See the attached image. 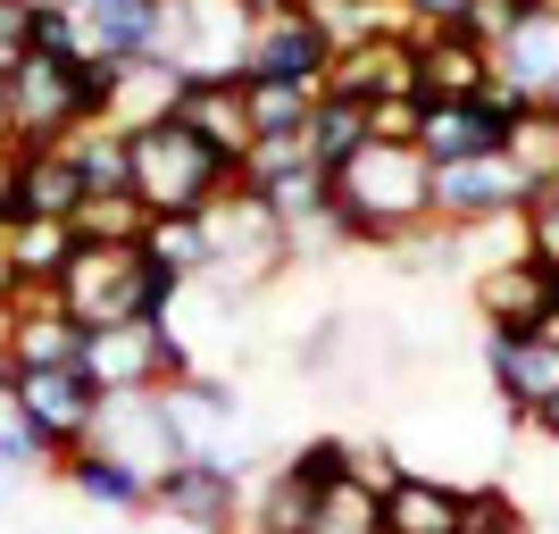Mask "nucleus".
Returning <instances> with one entry per match:
<instances>
[{
	"label": "nucleus",
	"instance_id": "obj_1",
	"mask_svg": "<svg viewBox=\"0 0 559 534\" xmlns=\"http://www.w3.org/2000/svg\"><path fill=\"white\" fill-rule=\"evenodd\" d=\"M435 226V167L418 142H368L334 167V234L343 251H384L393 259L409 234Z\"/></svg>",
	"mask_w": 559,
	"mask_h": 534
},
{
	"label": "nucleus",
	"instance_id": "obj_2",
	"mask_svg": "<svg viewBox=\"0 0 559 534\" xmlns=\"http://www.w3.org/2000/svg\"><path fill=\"white\" fill-rule=\"evenodd\" d=\"M126 159H134V201L151 217H201L210 201H226V192L242 185V167H226L185 117L134 126V134H126Z\"/></svg>",
	"mask_w": 559,
	"mask_h": 534
},
{
	"label": "nucleus",
	"instance_id": "obj_3",
	"mask_svg": "<svg viewBox=\"0 0 559 534\" xmlns=\"http://www.w3.org/2000/svg\"><path fill=\"white\" fill-rule=\"evenodd\" d=\"M251 9L242 0H159L151 25V59L185 75V84H242L251 68Z\"/></svg>",
	"mask_w": 559,
	"mask_h": 534
},
{
	"label": "nucleus",
	"instance_id": "obj_4",
	"mask_svg": "<svg viewBox=\"0 0 559 534\" xmlns=\"http://www.w3.org/2000/svg\"><path fill=\"white\" fill-rule=\"evenodd\" d=\"M201 226H210V293H217V301H251V293H267V284L293 268L284 226L259 210L242 185H234L226 201H210V210H201Z\"/></svg>",
	"mask_w": 559,
	"mask_h": 534
},
{
	"label": "nucleus",
	"instance_id": "obj_5",
	"mask_svg": "<svg viewBox=\"0 0 559 534\" xmlns=\"http://www.w3.org/2000/svg\"><path fill=\"white\" fill-rule=\"evenodd\" d=\"M100 410H109V393H100L84 368L17 376V426H25V442H34V467H50V476H59L68 451H84V442L100 435Z\"/></svg>",
	"mask_w": 559,
	"mask_h": 534
},
{
	"label": "nucleus",
	"instance_id": "obj_6",
	"mask_svg": "<svg viewBox=\"0 0 559 534\" xmlns=\"http://www.w3.org/2000/svg\"><path fill=\"white\" fill-rule=\"evenodd\" d=\"M251 476L259 467H234V460H185L151 485V518H167V526H185V534H242Z\"/></svg>",
	"mask_w": 559,
	"mask_h": 534
},
{
	"label": "nucleus",
	"instance_id": "obj_7",
	"mask_svg": "<svg viewBox=\"0 0 559 534\" xmlns=\"http://www.w3.org/2000/svg\"><path fill=\"white\" fill-rule=\"evenodd\" d=\"M75 68H84V59H50V50H25L17 68H9V117H17V151H59V142L84 126Z\"/></svg>",
	"mask_w": 559,
	"mask_h": 534
},
{
	"label": "nucleus",
	"instance_id": "obj_8",
	"mask_svg": "<svg viewBox=\"0 0 559 534\" xmlns=\"http://www.w3.org/2000/svg\"><path fill=\"white\" fill-rule=\"evenodd\" d=\"M526 176L510 167V151H485V159H443L435 167V226L451 234H476V226H501V217H526Z\"/></svg>",
	"mask_w": 559,
	"mask_h": 534
},
{
	"label": "nucleus",
	"instance_id": "obj_9",
	"mask_svg": "<svg viewBox=\"0 0 559 534\" xmlns=\"http://www.w3.org/2000/svg\"><path fill=\"white\" fill-rule=\"evenodd\" d=\"M334 75V43L318 34V17H309L301 0H284V9H267V17L251 25V68H242V84H301V93H326Z\"/></svg>",
	"mask_w": 559,
	"mask_h": 534
},
{
	"label": "nucleus",
	"instance_id": "obj_10",
	"mask_svg": "<svg viewBox=\"0 0 559 534\" xmlns=\"http://www.w3.org/2000/svg\"><path fill=\"white\" fill-rule=\"evenodd\" d=\"M467 301H476L485 334H543V318L559 301V259L518 251L501 268H485V276H467Z\"/></svg>",
	"mask_w": 559,
	"mask_h": 534
},
{
	"label": "nucleus",
	"instance_id": "obj_11",
	"mask_svg": "<svg viewBox=\"0 0 559 534\" xmlns=\"http://www.w3.org/2000/svg\"><path fill=\"white\" fill-rule=\"evenodd\" d=\"M485 384L501 401V418L526 426L535 410L559 401V343L551 334H485Z\"/></svg>",
	"mask_w": 559,
	"mask_h": 534
},
{
	"label": "nucleus",
	"instance_id": "obj_12",
	"mask_svg": "<svg viewBox=\"0 0 559 534\" xmlns=\"http://www.w3.org/2000/svg\"><path fill=\"white\" fill-rule=\"evenodd\" d=\"M518 126V100L510 93H485V100H418V151L426 167L443 159H485V151H501Z\"/></svg>",
	"mask_w": 559,
	"mask_h": 534
},
{
	"label": "nucleus",
	"instance_id": "obj_13",
	"mask_svg": "<svg viewBox=\"0 0 559 534\" xmlns=\"http://www.w3.org/2000/svg\"><path fill=\"white\" fill-rule=\"evenodd\" d=\"M492 93H510L518 109H559V9H526V25H510L492 43Z\"/></svg>",
	"mask_w": 559,
	"mask_h": 534
},
{
	"label": "nucleus",
	"instance_id": "obj_14",
	"mask_svg": "<svg viewBox=\"0 0 559 534\" xmlns=\"http://www.w3.org/2000/svg\"><path fill=\"white\" fill-rule=\"evenodd\" d=\"M93 442L109 451V460H126L134 476H151V485H159L167 467H185V442H176V418H167V401H159V393H126V401H109Z\"/></svg>",
	"mask_w": 559,
	"mask_h": 534
},
{
	"label": "nucleus",
	"instance_id": "obj_15",
	"mask_svg": "<svg viewBox=\"0 0 559 534\" xmlns=\"http://www.w3.org/2000/svg\"><path fill=\"white\" fill-rule=\"evenodd\" d=\"M376 510H384V534H467V485L435 467H401L376 493Z\"/></svg>",
	"mask_w": 559,
	"mask_h": 534
},
{
	"label": "nucleus",
	"instance_id": "obj_16",
	"mask_svg": "<svg viewBox=\"0 0 559 534\" xmlns=\"http://www.w3.org/2000/svg\"><path fill=\"white\" fill-rule=\"evenodd\" d=\"M492 75V43H476L467 25H435L418 34V100H485Z\"/></svg>",
	"mask_w": 559,
	"mask_h": 534
},
{
	"label": "nucleus",
	"instance_id": "obj_17",
	"mask_svg": "<svg viewBox=\"0 0 559 534\" xmlns=\"http://www.w3.org/2000/svg\"><path fill=\"white\" fill-rule=\"evenodd\" d=\"M326 93L359 100V109H376V100H418V34H384V43H359L334 59Z\"/></svg>",
	"mask_w": 559,
	"mask_h": 534
},
{
	"label": "nucleus",
	"instance_id": "obj_18",
	"mask_svg": "<svg viewBox=\"0 0 559 534\" xmlns=\"http://www.w3.org/2000/svg\"><path fill=\"white\" fill-rule=\"evenodd\" d=\"M9 376H34V368H75V343L84 325L59 309V293H9Z\"/></svg>",
	"mask_w": 559,
	"mask_h": 534
},
{
	"label": "nucleus",
	"instance_id": "obj_19",
	"mask_svg": "<svg viewBox=\"0 0 559 534\" xmlns=\"http://www.w3.org/2000/svg\"><path fill=\"white\" fill-rule=\"evenodd\" d=\"M59 9H68L84 59H142L159 25V0H59Z\"/></svg>",
	"mask_w": 559,
	"mask_h": 534
},
{
	"label": "nucleus",
	"instance_id": "obj_20",
	"mask_svg": "<svg viewBox=\"0 0 559 534\" xmlns=\"http://www.w3.org/2000/svg\"><path fill=\"white\" fill-rule=\"evenodd\" d=\"M0 251H9V276H17V293H59V276L75 268V226L68 217H9L0 226Z\"/></svg>",
	"mask_w": 559,
	"mask_h": 534
},
{
	"label": "nucleus",
	"instance_id": "obj_21",
	"mask_svg": "<svg viewBox=\"0 0 559 534\" xmlns=\"http://www.w3.org/2000/svg\"><path fill=\"white\" fill-rule=\"evenodd\" d=\"M59 485H68L75 501L109 510V518H151V476H134L126 460H109L100 442H84V451H68V460H59Z\"/></svg>",
	"mask_w": 559,
	"mask_h": 534
},
{
	"label": "nucleus",
	"instance_id": "obj_22",
	"mask_svg": "<svg viewBox=\"0 0 559 534\" xmlns=\"http://www.w3.org/2000/svg\"><path fill=\"white\" fill-rule=\"evenodd\" d=\"M176 117H185L192 134L210 142L226 167H242L259 151V134H251V109H242V84H185V100H176Z\"/></svg>",
	"mask_w": 559,
	"mask_h": 534
},
{
	"label": "nucleus",
	"instance_id": "obj_23",
	"mask_svg": "<svg viewBox=\"0 0 559 534\" xmlns=\"http://www.w3.org/2000/svg\"><path fill=\"white\" fill-rule=\"evenodd\" d=\"M176 100H185V75L167 68V59H117V100H109V126H159V117H176Z\"/></svg>",
	"mask_w": 559,
	"mask_h": 534
},
{
	"label": "nucleus",
	"instance_id": "obj_24",
	"mask_svg": "<svg viewBox=\"0 0 559 534\" xmlns=\"http://www.w3.org/2000/svg\"><path fill=\"white\" fill-rule=\"evenodd\" d=\"M84 210V176H75L68 151H17V210L9 217H68Z\"/></svg>",
	"mask_w": 559,
	"mask_h": 534
},
{
	"label": "nucleus",
	"instance_id": "obj_25",
	"mask_svg": "<svg viewBox=\"0 0 559 534\" xmlns=\"http://www.w3.org/2000/svg\"><path fill=\"white\" fill-rule=\"evenodd\" d=\"M84 176V201H109V192H134V159H126V126H75L59 142Z\"/></svg>",
	"mask_w": 559,
	"mask_h": 534
},
{
	"label": "nucleus",
	"instance_id": "obj_26",
	"mask_svg": "<svg viewBox=\"0 0 559 534\" xmlns=\"http://www.w3.org/2000/svg\"><path fill=\"white\" fill-rule=\"evenodd\" d=\"M142 259L176 284H210V226L201 217H151L142 226Z\"/></svg>",
	"mask_w": 559,
	"mask_h": 534
},
{
	"label": "nucleus",
	"instance_id": "obj_27",
	"mask_svg": "<svg viewBox=\"0 0 559 534\" xmlns=\"http://www.w3.org/2000/svg\"><path fill=\"white\" fill-rule=\"evenodd\" d=\"M301 142H309V159L334 176L350 151H368V109H359V100H343V93H326L318 109H309V134H301Z\"/></svg>",
	"mask_w": 559,
	"mask_h": 534
},
{
	"label": "nucleus",
	"instance_id": "obj_28",
	"mask_svg": "<svg viewBox=\"0 0 559 534\" xmlns=\"http://www.w3.org/2000/svg\"><path fill=\"white\" fill-rule=\"evenodd\" d=\"M318 100H326V93H301V84H242V109H251L259 142H301Z\"/></svg>",
	"mask_w": 559,
	"mask_h": 534
},
{
	"label": "nucleus",
	"instance_id": "obj_29",
	"mask_svg": "<svg viewBox=\"0 0 559 534\" xmlns=\"http://www.w3.org/2000/svg\"><path fill=\"white\" fill-rule=\"evenodd\" d=\"M510 167L526 176V192H543V185H559V109H518V126H510Z\"/></svg>",
	"mask_w": 559,
	"mask_h": 534
},
{
	"label": "nucleus",
	"instance_id": "obj_30",
	"mask_svg": "<svg viewBox=\"0 0 559 534\" xmlns=\"http://www.w3.org/2000/svg\"><path fill=\"white\" fill-rule=\"evenodd\" d=\"M276 467L309 493V501H326L334 485H350V435H309V442H293Z\"/></svg>",
	"mask_w": 559,
	"mask_h": 534
},
{
	"label": "nucleus",
	"instance_id": "obj_31",
	"mask_svg": "<svg viewBox=\"0 0 559 534\" xmlns=\"http://www.w3.org/2000/svg\"><path fill=\"white\" fill-rule=\"evenodd\" d=\"M301 534H384V510H376V493L350 476V485H334L318 510H309Z\"/></svg>",
	"mask_w": 559,
	"mask_h": 534
},
{
	"label": "nucleus",
	"instance_id": "obj_32",
	"mask_svg": "<svg viewBox=\"0 0 559 534\" xmlns=\"http://www.w3.org/2000/svg\"><path fill=\"white\" fill-rule=\"evenodd\" d=\"M151 210H142L134 192H109V201H84L75 210V242H142Z\"/></svg>",
	"mask_w": 559,
	"mask_h": 534
},
{
	"label": "nucleus",
	"instance_id": "obj_33",
	"mask_svg": "<svg viewBox=\"0 0 559 534\" xmlns=\"http://www.w3.org/2000/svg\"><path fill=\"white\" fill-rule=\"evenodd\" d=\"M526 9H543V0H476V9H467V34H476V43H501L510 25H526Z\"/></svg>",
	"mask_w": 559,
	"mask_h": 534
},
{
	"label": "nucleus",
	"instance_id": "obj_34",
	"mask_svg": "<svg viewBox=\"0 0 559 534\" xmlns=\"http://www.w3.org/2000/svg\"><path fill=\"white\" fill-rule=\"evenodd\" d=\"M34 50V0H0V68H17Z\"/></svg>",
	"mask_w": 559,
	"mask_h": 534
},
{
	"label": "nucleus",
	"instance_id": "obj_35",
	"mask_svg": "<svg viewBox=\"0 0 559 534\" xmlns=\"http://www.w3.org/2000/svg\"><path fill=\"white\" fill-rule=\"evenodd\" d=\"M401 9V25H409V34H435V25H467V9H476V0H393Z\"/></svg>",
	"mask_w": 559,
	"mask_h": 534
},
{
	"label": "nucleus",
	"instance_id": "obj_36",
	"mask_svg": "<svg viewBox=\"0 0 559 534\" xmlns=\"http://www.w3.org/2000/svg\"><path fill=\"white\" fill-rule=\"evenodd\" d=\"M526 242H535L543 259H559V185H543L535 201H526Z\"/></svg>",
	"mask_w": 559,
	"mask_h": 534
},
{
	"label": "nucleus",
	"instance_id": "obj_37",
	"mask_svg": "<svg viewBox=\"0 0 559 534\" xmlns=\"http://www.w3.org/2000/svg\"><path fill=\"white\" fill-rule=\"evenodd\" d=\"M368 142H418V100H376L368 109Z\"/></svg>",
	"mask_w": 559,
	"mask_h": 534
},
{
	"label": "nucleus",
	"instance_id": "obj_38",
	"mask_svg": "<svg viewBox=\"0 0 559 534\" xmlns=\"http://www.w3.org/2000/svg\"><path fill=\"white\" fill-rule=\"evenodd\" d=\"M17 210V142H0V226Z\"/></svg>",
	"mask_w": 559,
	"mask_h": 534
},
{
	"label": "nucleus",
	"instance_id": "obj_39",
	"mask_svg": "<svg viewBox=\"0 0 559 534\" xmlns=\"http://www.w3.org/2000/svg\"><path fill=\"white\" fill-rule=\"evenodd\" d=\"M0 426H17V376L0 368Z\"/></svg>",
	"mask_w": 559,
	"mask_h": 534
},
{
	"label": "nucleus",
	"instance_id": "obj_40",
	"mask_svg": "<svg viewBox=\"0 0 559 534\" xmlns=\"http://www.w3.org/2000/svg\"><path fill=\"white\" fill-rule=\"evenodd\" d=\"M0 142H17V117H9V68H0Z\"/></svg>",
	"mask_w": 559,
	"mask_h": 534
},
{
	"label": "nucleus",
	"instance_id": "obj_41",
	"mask_svg": "<svg viewBox=\"0 0 559 534\" xmlns=\"http://www.w3.org/2000/svg\"><path fill=\"white\" fill-rule=\"evenodd\" d=\"M9 318H17V309L0 301V368H9Z\"/></svg>",
	"mask_w": 559,
	"mask_h": 534
},
{
	"label": "nucleus",
	"instance_id": "obj_42",
	"mask_svg": "<svg viewBox=\"0 0 559 534\" xmlns=\"http://www.w3.org/2000/svg\"><path fill=\"white\" fill-rule=\"evenodd\" d=\"M9 293H17V276H9V251H0V301H9Z\"/></svg>",
	"mask_w": 559,
	"mask_h": 534
},
{
	"label": "nucleus",
	"instance_id": "obj_43",
	"mask_svg": "<svg viewBox=\"0 0 559 534\" xmlns=\"http://www.w3.org/2000/svg\"><path fill=\"white\" fill-rule=\"evenodd\" d=\"M242 9H251V17H267V9H284V0H242Z\"/></svg>",
	"mask_w": 559,
	"mask_h": 534
},
{
	"label": "nucleus",
	"instance_id": "obj_44",
	"mask_svg": "<svg viewBox=\"0 0 559 534\" xmlns=\"http://www.w3.org/2000/svg\"><path fill=\"white\" fill-rule=\"evenodd\" d=\"M543 334H551V343H559V301H551V318H543Z\"/></svg>",
	"mask_w": 559,
	"mask_h": 534
},
{
	"label": "nucleus",
	"instance_id": "obj_45",
	"mask_svg": "<svg viewBox=\"0 0 559 534\" xmlns=\"http://www.w3.org/2000/svg\"><path fill=\"white\" fill-rule=\"evenodd\" d=\"M34 9H43V0H34Z\"/></svg>",
	"mask_w": 559,
	"mask_h": 534
}]
</instances>
